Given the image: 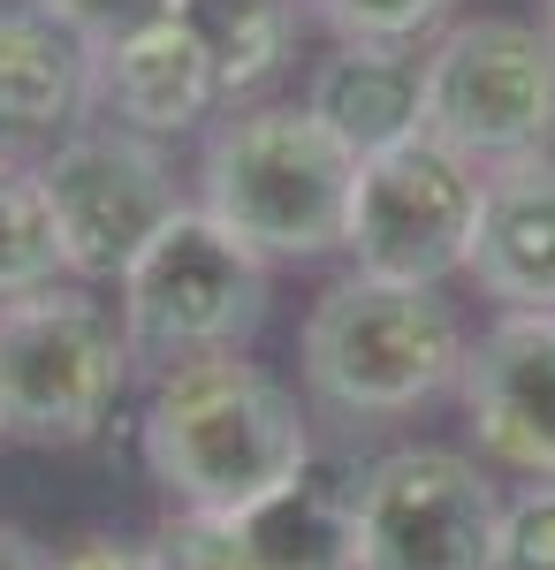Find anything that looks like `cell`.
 <instances>
[{
  "label": "cell",
  "instance_id": "6da1fadb",
  "mask_svg": "<svg viewBox=\"0 0 555 570\" xmlns=\"http://www.w3.org/2000/svg\"><path fill=\"white\" fill-rule=\"evenodd\" d=\"M304 403L244 351L175 357L153 373L137 411V456L175 510H228L244 518L312 456Z\"/></svg>",
  "mask_w": 555,
  "mask_h": 570
},
{
  "label": "cell",
  "instance_id": "7a4b0ae2",
  "mask_svg": "<svg viewBox=\"0 0 555 570\" xmlns=\"http://www.w3.org/2000/svg\"><path fill=\"white\" fill-rule=\"evenodd\" d=\"M298 351L304 395L335 426H381L457 389L471 335L457 305L441 297V282H388L350 266L335 289H320Z\"/></svg>",
  "mask_w": 555,
  "mask_h": 570
},
{
  "label": "cell",
  "instance_id": "3957f363",
  "mask_svg": "<svg viewBox=\"0 0 555 570\" xmlns=\"http://www.w3.org/2000/svg\"><path fill=\"white\" fill-rule=\"evenodd\" d=\"M358 153L312 107H236L198 160V206L259 259H320L350 236Z\"/></svg>",
  "mask_w": 555,
  "mask_h": 570
},
{
  "label": "cell",
  "instance_id": "277c9868",
  "mask_svg": "<svg viewBox=\"0 0 555 570\" xmlns=\"http://www.w3.org/2000/svg\"><path fill=\"white\" fill-rule=\"evenodd\" d=\"M129 327L91 289L46 282L0 305V434L31 449H85L129 389Z\"/></svg>",
  "mask_w": 555,
  "mask_h": 570
},
{
  "label": "cell",
  "instance_id": "5b68a950",
  "mask_svg": "<svg viewBox=\"0 0 555 570\" xmlns=\"http://www.w3.org/2000/svg\"><path fill=\"white\" fill-rule=\"evenodd\" d=\"M129 327V351L175 365V357H206V351H244L266 320V259L244 236H228L206 206L183 214L129 259V274L115 282Z\"/></svg>",
  "mask_w": 555,
  "mask_h": 570
},
{
  "label": "cell",
  "instance_id": "8992f818",
  "mask_svg": "<svg viewBox=\"0 0 555 570\" xmlns=\"http://www.w3.org/2000/svg\"><path fill=\"white\" fill-rule=\"evenodd\" d=\"M427 130L479 168L555 145V39L548 23L471 16L427 53Z\"/></svg>",
  "mask_w": 555,
  "mask_h": 570
},
{
  "label": "cell",
  "instance_id": "52a82bcc",
  "mask_svg": "<svg viewBox=\"0 0 555 570\" xmlns=\"http://www.w3.org/2000/svg\"><path fill=\"white\" fill-rule=\"evenodd\" d=\"M479 190H487V168L465 160L457 145H441L434 130L403 137L388 153H366L358 160V190H350V236H342V252L358 259V274L449 282L471 259Z\"/></svg>",
  "mask_w": 555,
  "mask_h": 570
},
{
  "label": "cell",
  "instance_id": "ba28073f",
  "mask_svg": "<svg viewBox=\"0 0 555 570\" xmlns=\"http://www.w3.org/2000/svg\"><path fill=\"white\" fill-rule=\"evenodd\" d=\"M39 183L53 206L61 266L77 282H123L129 259L183 214L160 137H137L123 122H77L39 160Z\"/></svg>",
  "mask_w": 555,
  "mask_h": 570
},
{
  "label": "cell",
  "instance_id": "9c48e42d",
  "mask_svg": "<svg viewBox=\"0 0 555 570\" xmlns=\"http://www.w3.org/2000/svg\"><path fill=\"white\" fill-rule=\"evenodd\" d=\"M503 494L465 449H388L358 502V570H495Z\"/></svg>",
  "mask_w": 555,
  "mask_h": 570
},
{
  "label": "cell",
  "instance_id": "30bf717a",
  "mask_svg": "<svg viewBox=\"0 0 555 570\" xmlns=\"http://www.w3.org/2000/svg\"><path fill=\"white\" fill-rule=\"evenodd\" d=\"M457 395L487 464L555 480V312H495L465 351Z\"/></svg>",
  "mask_w": 555,
  "mask_h": 570
},
{
  "label": "cell",
  "instance_id": "8fae6325",
  "mask_svg": "<svg viewBox=\"0 0 555 570\" xmlns=\"http://www.w3.org/2000/svg\"><path fill=\"white\" fill-rule=\"evenodd\" d=\"M221 99L228 91H221L214 53L198 46V31L175 8L99 46V85H91L99 122H123L137 137H183L198 122H214Z\"/></svg>",
  "mask_w": 555,
  "mask_h": 570
},
{
  "label": "cell",
  "instance_id": "7c38bea8",
  "mask_svg": "<svg viewBox=\"0 0 555 570\" xmlns=\"http://www.w3.org/2000/svg\"><path fill=\"white\" fill-rule=\"evenodd\" d=\"M465 274L503 312H555V153L487 168Z\"/></svg>",
  "mask_w": 555,
  "mask_h": 570
},
{
  "label": "cell",
  "instance_id": "4fadbf2b",
  "mask_svg": "<svg viewBox=\"0 0 555 570\" xmlns=\"http://www.w3.org/2000/svg\"><path fill=\"white\" fill-rule=\"evenodd\" d=\"M366 472L350 449H312L298 480H282L266 502L244 510L259 570H358V502Z\"/></svg>",
  "mask_w": 555,
  "mask_h": 570
},
{
  "label": "cell",
  "instance_id": "5bb4252c",
  "mask_svg": "<svg viewBox=\"0 0 555 570\" xmlns=\"http://www.w3.org/2000/svg\"><path fill=\"white\" fill-rule=\"evenodd\" d=\"M99 46L39 0H0V130H77L91 115Z\"/></svg>",
  "mask_w": 555,
  "mask_h": 570
},
{
  "label": "cell",
  "instance_id": "9a60e30c",
  "mask_svg": "<svg viewBox=\"0 0 555 570\" xmlns=\"http://www.w3.org/2000/svg\"><path fill=\"white\" fill-rule=\"evenodd\" d=\"M304 107H312L358 160H366V153H388V145L427 130V61H419L411 46L342 39L335 53L312 69Z\"/></svg>",
  "mask_w": 555,
  "mask_h": 570
},
{
  "label": "cell",
  "instance_id": "2e32d148",
  "mask_svg": "<svg viewBox=\"0 0 555 570\" xmlns=\"http://www.w3.org/2000/svg\"><path fill=\"white\" fill-rule=\"evenodd\" d=\"M175 16L214 53L228 99L259 91L298 46V0H175Z\"/></svg>",
  "mask_w": 555,
  "mask_h": 570
},
{
  "label": "cell",
  "instance_id": "e0dca14e",
  "mask_svg": "<svg viewBox=\"0 0 555 570\" xmlns=\"http://www.w3.org/2000/svg\"><path fill=\"white\" fill-rule=\"evenodd\" d=\"M61 266V236H53V206H46L39 160L0 153V305L46 289Z\"/></svg>",
  "mask_w": 555,
  "mask_h": 570
},
{
  "label": "cell",
  "instance_id": "ac0fdd59",
  "mask_svg": "<svg viewBox=\"0 0 555 570\" xmlns=\"http://www.w3.org/2000/svg\"><path fill=\"white\" fill-rule=\"evenodd\" d=\"M145 548H153V570H259L252 532L228 510H175Z\"/></svg>",
  "mask_w": 555,
  "mask_h": 570
},
{
  "label": "cell",
  "instance_id": "d6986e66",
  "mask_svg": "<svg viewBox=\"0 0 555 570\" xmlns=\"http://www.w3.org/2000/svg\"><path fill=\"white\" fill-rule=\"evenodd\" d=\"M312 16L358 46H419L449 23V0H312Z\"/></svg>",
  "mask_w": 555,
  "mask_h": 570
},
{
  "label": "cell",
  "instance_id": "ffe728a7",
  "mask_svg": "<svg viewBox=\"0 0 555 570\" xmlns=\"http://www.w3.org/2000/svg\"><path fill=\"white\" fill-rule=\"evenodd\" d=\"M495 570H555V480H525V494L503 502Z\"/></svg>",
  "mask_w": 555,
  "mask_h": 570
},
{
  "label": "cell",
  "instance_id": "44dd1931",
  "mask_svg": "<svg viewBox=\"0 0 555 570\" xmlns=\"http://www.w3.org/2000/svg\"><path fill=\"white\" fill-rule=\"evenodd\" d=\"M39 8H53L61 23H77L91 46H107L123 31H137V23H153V16H168L175 0H39Z\"/></svg>",
  "mask_w": 555,
  "mask_h": 570
},
{
  "label": "cell",
  "instance_id": "7402d4cb",
  "mask_svg": "<svg viewBox=\"0 0 555 570\" xmlns=\"http://www.w3.org/2000/svg\"><path fill=\"white\" fill-rule=\"evenodd\" d=\"M46 570H153V548H137V540H107V532H91V540H77L69 556H53Z\"/></svg>",
  "mask_w": 555,
  "mask_h": 570
},
{
  "label": "cell",
  "instance_id": "603a6c76",
  "mask_svg": "<svg viewBox=\"0 0 555 570\" xmlns=\"http://www.w3.org/2000/svg\"><path fill=\"white\" fill-rule=\"evenodd\" d=\"M53 556H39V540L31 532H16V525H0V570H46Z\"/></svg>",
  "mask_w": 555,
  "mask_h": 570
},
{
  "label": "cell",
  "instance_id": "cb8c5ba5",
  "mask_svg": "<svg viewBox=\"0 0 555 570\" xmlns=\"http://www.w3.org/2000/svg\"><path fill=\"white\" fill-rule=\"evenodd\" d=\"M541 23H548V39H555V0H541Z\"/></svg>",
  "mask_w": 555,
  "mask_h": 570
}]
</instances>
